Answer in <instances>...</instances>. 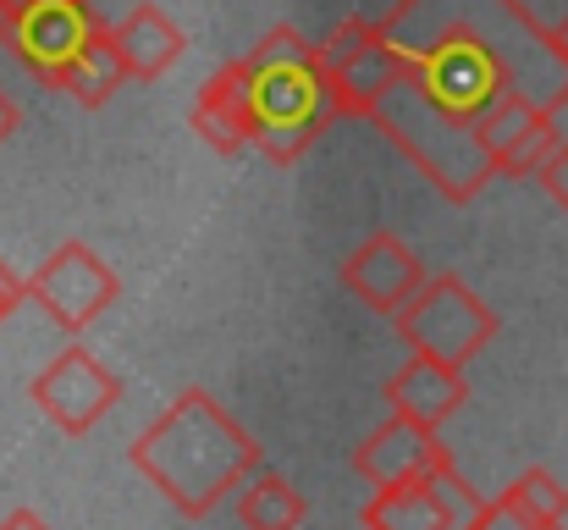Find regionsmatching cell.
Segmentation results:
<instances>
[{"label": "cell", "mask_w": 568, "mask_h": 530, "mask_svg": "<svg viewBox=\"0 0 568 530\" xmlns=\"http://www.w3.org/2000/svg\"><path fill=\"white\" fill-rule=\"evenodd\" d=\"M232 492H237V520H243V530H298L304 514H310L304 492L287 476H276V470H248Z\"/></svg>", "instance_id": "obj_17"}, {"label": "cell", "mask_w": 568, "mask_h": 530, "mask_svg": "<svg viewBox=\"0 0 568 530\" xmlns=\"http://www.w3.org/2000/svg\"><path fill=\"white\" fill-rule=\"evenodd\" d=\"M11 6H17V0H0V17H6V11H11Z\"/></svg>", "instance_id": "obj_26"}, {"label": "cell", "mask_w": 568, "mask_h": 530, "mask_svg": "<svg viewBox=\"0 0 568 530\" xmlns=\"http://www.w3.org/2000/svg\"><path fill=\"white\" fill-rule=\"evenodd\" d=\"M128 459L178 514L204 520L248 470H260V442L204 387H189L133 437Z\"/></svg>", "instance_id": "obj_2"}, {"label": "cell", "mask_w": 568, "mask_h": 530, "mask_svg": "<svg viewBox=\"0 0 568 530\" xmlns=\"http://www.w3.org/2000/svg\"><path fill=\"white\" fill-rule=\"evenodd\" d=\"M536 182H541V188H547V193H552V199L568 210V139H564V150H558V156H552V161L536 172Z\"/></svg>", "instance_id": "obj_21"}, {"label": "cell", "mask_w": 568, "mask_h": 530, "mask_svg": "<svg viewBox=\"0 0 568 530\" xmlns=\"http://www.w3.org/2000/svg\"><path fill=\"white\" fill-rule=\"evenodd\" d=\"M419 282H425V266H419V260L408 254V243L392 238V232H371V238L343 260V288L359 293L376 316H397V304H403Z\"/></svg>", "instance_id": "obj_13"}, {"label": "cell", "mask_w": 568, "mask_h": 530, "mask_svg": "<svg viewBox=\"0 0 568 530\" xmlns=\"http://www.w3.org/2000/svg\"><path fill=\"white\" fill-rule=\"evenodd\" d=\"M392 321H397V338H403L414 353L442 359V364H458V370L497 338L491 304H486L469 282H458L453 271L425 277V282L397 304Z\"/></svg>", "instance_id": "obj_5"}, {"label": "cell", "mask_w": 568, "mask_h": 530, "mask_svg": "<svg viewBox=\"0 0 568 530\" xmlns=\"http://www.w3.org/2000/svg\"><path fill=\"white\" fill-rule=\"evenodd\" d=\"M365 117H371L381 133H386L419 172L430 177L453 204H469V199L497 177L491 161H486V150L475 144V122L453 117V111L419 83V72H414L408 61H403V72L376 94V106H371Z\"/></svg>", "instance_id": "obj_4"}, {"label": "cell", "mask_w": 568, "mask_h": 530, "mask_svg": "<svg viewBox=\"0 0 568 530\" xmlns=\"http://www.w3.org/2000/svg\"><path fill=\"white\" fill-rule=\"evenodd\" d=\"M17 122H22V117H17V106H11V100L0 94V144H6V139L17 133Z\"/></svg>", "instance_id": "obj_24"}, {"label": "cell", "mask_w": 568, "mask_h": 530, "mask_svg": "<svg viewBox=\"0 0 568 530\" xmlns=\"http://www.w3.org/2000/svg\"><path fill=\"white\" fill-rule=\"evenodd\" d=\"M552 44H558V56H564V61H568V17H564V22H558V28H552Z\"/></svg>", "instance_id": "obj_25"}, {"label": "cell", "mask_w": 568, "mask_h": 530, "mask_svg": "<svg viewBox=\"0 0 568 530\" xmlns=\"http://www.w3.org/2000/svg\"><path fill=\"white\" fill-rule=\"evenodd\" d=\"M386 403H392V414H403V420H414V426L442 431V426L469 403V381H464V370H458V364H442V359L414 353V359L386 381Z\"/></svg>", "instance_id": "obj_14"}, {"label": "cell", "mask_w": 568, "mask_h": 530, "mask_svg": "<svg viewBox=\"0 0 568 530\" xmlns=\"http://www.w3.org/2000/svg\"><path fill=\"white\" fill-rule=\"evenodd\" d=\"M128 83V72H122V61H116V50H111V22L78 50V61L61 72V83H55V94H72L83 111H100L116 89Z\"/></svg>", "instance_id": "obj_18"}, {"label": "cell", "mask_w": 568, "mask_h": 530, "mask_svg": "<svg viewBox=\"0 0 568 530\" xmlns=\"http://www.w3.org/2000/svg\"><path fill=\"white\" fill-rule=\"evenodd\" d=\"M503 503L525 520H541V526H564L568 520V487L552 470H525L514 476V487L503 492Z\"/></svg>", "instance_id": "obj_19"}, {"label": "cell", "mask_w": 568, "mask_h": 530, "mask_svg": "<svg viewBox=\"0 0 568 530\" xmlns=\"http://www.w3.org/2000/svg\"><path fill=\"white\" fill-rule=\"evenodd\" d=\"M486 498L453 470H430L419 481H403V487H381L376 498L365 503V530H464L475 520Z\"/></svg>", "instance_id": "obj_9"}, {"label": "cell", "mask_w": 568, "mask_h": 530, "mask_svg": "<svg viewBox=\"0 0 568 530\" xmlns=\"http://www.w3.org/2000/svg\"><path fill=\"white\" fill-rule=\"evenodd\" d=\"M22 299H28V282H22V277H17V271L0 260V321H11Z\"/></svg>", "instance_id": "obj_22"}, {"label": "cell", "mask_w": 568, "mask_h": 530, "mask_svg": "<svg viewBox=\"0 0 568 530\" xmlns=\"http://www.w3.org/2000/svg\"><path fill=\"white\" fill-rule=\"evenodd\" d=\"M243 67H248V106H254V150H265L276 167L304 161L315 139L337 122L321 50L282 22L243 56Z\"/></svg>", "instance_id": "obj_3"}, {"label": "cell", "mask_w": 568, "mask_h": 530, "mask_svg": "<svg viewBox=\"0 0 568 530\" xmlns=\"http://www.w3.org/2000/svg\"><path fill=\"white\" fill-rule=\"evenodd\" d=\"M442 464H453V453L442 448V437H436L430 426L403 420V414L381 420L376 431L359 442V453H354V470H359L376 492L381 487L419 481V476H430V470H442Z\"/></svg>", "instance_id": "obj_12"}, {"label": "cell", "mask_w": 568, "mask_h": 530, "mask_svg": "<svg viewBox=\"0 0 568 530\" xmlns=\"http://www.w3.org/2000/svg\"><path fill=\"white\" fill-rule=\"evenodd\" d=\"M0 530H44V520H39V514H28V509H17V514H6V520H0Z\"/></svg>", "instance_id": "obj_23"}, {"label": "cell", "mask_w": 568, "mask_h": 530, "mask_svg": "<svg viewBox=\"0 0 568 530\" xmlns=\"http://www.w3.org/2000/svg\"><path fill=\"white\" fill-rule=\"evenodd\" d=\"M116 293H122L116 271H111L89 243H61V249L28 277V299H33L61 332L94 327V321L116 304Z\"/></svg>", "instance_id": "obj_8"}, {"label": "cell", "mask_w": 568, "mask_h": 530, "mask_svg": "<svg viewBox=\"0 0 568 530\" xmlns=\"http://www.w3.org/2000/svg\"><path fill=\"white\" fill-rule=\"evenodd\" d=\"M28 392H33V403H39L67 437H83V431H94V426L116 409L122 381H116L89 349H61L39 376H33Z\"/></svg>", "instance_id": "obj_11"}, {"label": "cell", "mask_w": 568, "mask_h": 530, "mask_svg": "<svg viewBox=\"0 0 568 530\" xmlns=\"http://www.w3.org/2000/svg\"><path fill=\"white\" fill-rule=\"evenodd\" d=\"M381 28L419 83L464 122L497 94H519L552 117L568 111V61L552 28L519 0H397L381 11Z\"/></svg>", "instance_id": "obj_1"}, {"label": "cell", "mask_w": 568, "mask_h": 530, "mask_svg": "<svg viewBox=\"0 0 568 530\" xmlns=\"http://www.w3.org/2000/svg\"><path fill=\"white\" fill-rule=\"evenodd\" d=\"M475 144L486 150L497 177H536L564 150V128H558L552 111H541L519 94H497L475 117Z\"/></svg>", "instance_id": "obj_10"}, {"label": "cell", "mask_w": 568, "mask_h": 530, "mask_svg": "<svg viewBox=\"0 0 568 530\" xmlns=\"http://www.w3.org/2000/svg\"><path fill=\"white\" fill-rule=\"evenodd\" d=\"M111 50H116V61H122L128 78L155 83V78H166V72L183 61L189 39H183V28H178L155 0H139V6L111 28Z\"/></svg>", "instance_id": "obj_16"}, {"label": "cell", "mask_w": 568, "mask_h": 530, "mask_svg": "<svg viewBox=\"0 0 568 530\" xmlns=\"http://www.w3.org/2000/svg\"><path fill=\"white\" fill-rule=\"evenodd\" d=\"M105 22L94 17L89 0H17L0 17V44L39 78V83H61V72L78 61V50L100 33Z\"/></svg>", "instance_id": "obj_6"}, {"label": "cell", "mask_w": 568, "mask_h": 530, "mask_svg": "<svg viewBox=\"0 0 568 530\" xmlns=\"http://www.w3.org/2000/svg\"><path fill=\"white\" fill-rule=\"evenodd\" d=\"M321 50V72L332 83V100H337V117H365L376 106V94L403 72V56L397 44L386 39L381 17H348L326 33Z\"/></svg>", "instance_id": "obj_7"}, {"label": "cell", "mask_w": 568, "mask_h": 530, "mask_svg": "<svg viewBox=\"0 0 568 530\" xmlns=\"http://www.w3.org/2000/svg\"><path fill=\"white\" fill-rule=\"evenodd\" d=\"M193 133L215 150V156H237L254 144V106H248V67L243 56L226 61L193 100Z\"/></svg>", "instance_id": "obj_15"}, {"label": "cell", "mask_w": 568, "mask_h": 530, "mask_svg": "<svg viewBox=\"0 0 568 530\" xmlns=\"http://www.w3.org/2000/svg\"><path fill=\"white\" fill-rule=\"evenodd\" d=\"M464 530H564V526H541V520H525V514H514L503 498H491V503H480L475 509V520Z\"/></svg>", "instance_id": "obj_20"}]
</instances>
